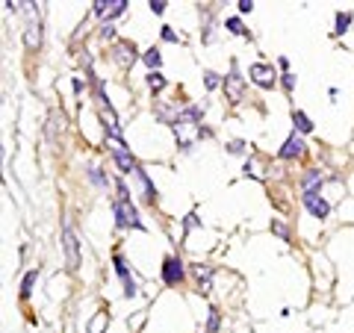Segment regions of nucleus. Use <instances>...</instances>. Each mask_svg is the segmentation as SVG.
<instances>
[{
	"instance_id": "nucleus-1",
	"label": "nucleus",
	"mask_w": 354,
	"mask_h": 333,
	"mask_svg": "<svg viewBox=\"0 0 354 333\" xmlns=\"http://www.w3.org/2000/svg\"><path fill=\"white\" fill-rule=\"evenodd\" d=\"M62 245H65V257H68V269L77 272L80 269V242H77V233L68 225L62 230Z\"/></svg>"
},
{
	"instance_id": "nucleus-2",
	"label": "nucleus",
	"mask_w": 354,
	"mask_h": 333,
	"mask_svg": "<svg viewBox=\"0 0 354 333\" xmlns=\"http://www.w3.org/2000/svg\"><path fill=\"white\" fill-rule=\"evenodd\" d=\"M118 192L121 195H124V198H121V201L115 204V216H118V225H130V227H142V221H139V216H136V207H133L130 201H127V192H124V186H121L118 189Z\"/></svg>"
},
{
	"instance_id": "nucleus-3",
	"label": "nucleus",
	"mask_w": 354,
	"mask_h": 333,
	"mask_svg": "<svg viewBox=\"0 0 354 333\" xmlns=\"http://www.w3.org/2000/svg\"><path fill=\"white\" fill-rule=\"evenodd\" d=\"M251 80L257 83V86H263V88H272L274 86V71H272V65H263V62H257V65H251Z\"/></svg>"
},
{
	"instance_id": "nucleus-4",
	"label": "nucleus",
	"mask_w": 354,
	"mask_h": 333,
	"mask_svg": "<svg viewBox=\"0 0 354 333\" xmlns=\"http://www.w3.org/2000/svg\"><path fill=\"white\" fill-rule=\"evenodd\" d=\"M162 280L169 283V286H177L183 280V263L180 260H174V257H169L165 260V265H162Z\"/></svg>"
},
{
	"instance_id": "nucleus-5",
	"label": "nucleus",
	"mask_w": 354,
	"mask_h": 333,
	"mask_svg": "<svg viewBox=\"0 0 354 333\" xmlns=\"http://www.w3.org/2000/svg\"><path fill=\"white\" fill-rule=\"evenodd\" d=\"M113 157H115V162H118L121 171H127V174H130V171H139V169H136V160L130 157V151L121 145V142H113Z\"/></svg>"
},
{
	"instance_id": "nucleus-6",
	"label": "nucleus",
	"mask_w": 354,
	"mask_h": 333,
	"mask_svg": "<svg viewBox=\"0 0 354 333\" xmlns=\"http://www.w3.org/2000/svg\"><path fill=\"white\" fill-rule=\"evenodd\" d=\"M124 0H97L95 3V15H101V18H115L124 12Z\"/></svg>"
},
{
	"instance_id": "nucleus-7",
	"label": "nucleus",
	"mask_w": 354,
	"mask_h": 333,
	"mask_svg": "<svg viewBox=\"0 0 354 333\" xmlns=\"http://www.w3.org/2000/svg\"><path fill=\"white\" fill-rule=\"evenodd\" d=\"M304 207H307V209H310V213H313L316 218H325V216L330 213V204H328V201H325V198L319 195V192H316V195H304Z\"/></svg>"
},
{
	"instance_id": "nucleus-8",
	"label": "nucleus",
	"mask_w": 354,
	"mask_h": 333,
	"mask_svg": "<svg viewBox=\"0 0 354 333\" xmlns=\"http://www.w3.org/2000/svg\"><path fill=\"white\" fill-rule=\"evenodd\" d=\"M24 44L30 50H36L39 44H41V27H39V21L36 18H30L27 21V30H24Z\"/></svg>"
},
{
	"instance_id": "nucleus-9",
	"label": "nucleus",
	"mask_w": 354,
	"mask_h": 333,
	"mask_svg": "<svg viewBox=\"0 0 354 333\" xmlns=\"http://www.w3.org/2000/svg\"><path fill=\"white\" fill-rule=\"evenodd\" d=\"M304 153V142L298 139V136H290L283 142V148H281V157L283 160H295V157H301Z\"/></svg>"
},
{
	"instance_id": "nucleus-10",
	"label": "nucleus",
	"mask_w": 354,
	"mask_h": 333,
	"mask_svg": "<svg viewBox=\"0 0 354 333\" xmlns=\"http://www.w3.org/2000/svg\"><path fill=\"white\" fill-rule=\"evenodd\" d=\"M225 83H227L230 101L239 104V101H242V80H239V74H236V71H230V77H225Z\"/></svg>"
},
{
	"instance_id": "nucleus-11",
	"label": "nucleus",
	"mask_w": 354,
	"mask_h": 333,
	"mask_svg": "<svg viewBox=\"0 0 354 333\" xmlns=\"http://www.w3.org/2000/svg\"><path fill=\"white\" fill-rule=\"evenodd\" d=\"M133 53H136V48H133V44L130 41H121L118 44V48H115V59L121 62V65H133V59H136V57H133Z\"/></svg>"
},
{
	"instance_id": "nucleus-12",
	"label": "nucleus",
	"mask_w": 354,
	"mask_h": 333,
	"mask_svg": "<svg viewBox=\"0 0 354 333\" xmlns=\"http://www.w3.org/2000/svg\"><path fill=\"white\" fill-rule=\"evenodd\" d=\"M319 186H322V174H319V171H307V177H304V195H316Z\"/></svg>"
},
{
	"instance_id": "nucleus-13",
	"label": "nucleus",
	"mask_w": 354,
	"mask_h": 333,
	"mask_svg": "<svg viewBox=\"0 0 354 333\" xmlns=\"http://www.w3.org/2000/svg\"><path fill=\"white\" fill-rule=\"evenodd\" d=\"M292 121H295V127L301 130V133H310V130H313V124H310V118H307L304 113H292Z\"/></svg>"
},
{
	"instance_id": "nucleus-14",
	"label": "nucleus",
	"mask_w": 354,
	"mask_h": 333,
	"mask_svg": "<svg viewBox=\"0 0 354 333\" xmlns=\"http://www.w3.org/2000/svg\"><path fill=\"white\" fill-rule=\"evenodd\" d=\"M148 86L153 88V92H160V88L165 86V80H162V74H160V71H151V74H148Z\"/></svg>"
},
{
	"instance_id": "nucleus-15",
	"label": "nucleus",
	"mask_w": 354,
	"mask_h": 333,
	"mask_svg": "<svg viewBox=\"0 0 354 333\" xmlns=\"http://www.w3.org/2000/svg\"><path fill=\"white\" fill-rule=\"evenodd\" d=\"M32 283H36V272H30V274L24 277V283H21V295H24V298L32 292Z\"/></svg>"
},
{
	"instance_id": "nucleus-16",
	"label": "nucleus",
	"mask_w": 354,
	"mask_h": 333,
	"mask_svg": "<svg viewBox=\"0 0 354 333\" xmlns=\"http://www.w3.org/2000/svg\"><path fill=\"white\" fill-rule=\"evenodd\" d=\"M145 62L151 65V68H160V62H162L160 50H148V53H145Z\"/></svg>"
},
{
	"instance_id": "nucleus-17",
	"label": "nucleus",
	"mask_w": 354,
	"mask_h": 333,
	"mask_svg": "<svg viewBox=\"0 0 354 333\" xmlns=\"http://www.w3.org/2000/svg\"><path fill=\"white\" fill-rule=\"evenodd\" d=\"M195 274H198V280H201V283H204V289H207V286H209V277H213V272H209V269H201V265H198Z\"/></svg>"
},
{
	"instance_id": "nucleus-18",
	"label": "nucleus",
	"mask_w": 354,
	"mask_h": 333,
	"mask_svg": "<svg viewBox=\"0 0 354 333\" xmlns=\"http://www.w3.org/2000/svg\"><path fill=\"white\" fill-rule=\"evenodd\" d=\"M351 24V15L346 12V15H337V32H346V27Z\"/></svg>"
},
{
	"instance_id": "nucleus-19",
	"label": "nucleus",
	"mask_w": 354,
	"mask_h": 333,
	"mask_svg": "<svg viewBox=\"0 0 354 333\" xmlns=\"http://www.w3.org/2000/svg\"><path fill=\"white\" fill-rule=\"evenodd\" d=\"M148 6H151V12H157V15H162V12H165V0H151Z\"/></svg>"
},
{
	"instance_id": "nucleus-20",
	"label": "nucleus",
	"mask_w": 354,
	"mask_h": 333,
	"mask_svg": "<svg viewBox=\"0 0 354 333\" xmlns=\"http://www.w3.org/2000/svg\"><path fill=\"white\" fill-rule=\"evenodd\" d=\"M88 177H92V180H95L97 186H106V180L101 177V171H97V169H92V171H88Z\"/></svg>"
},
{
	"instance_id": "nucleus-21",
	"label": "nucleus",
	"mask_w": 354,
	"mask_h": 333,
	"mask_svg": "<svg viewBox=\"0 0 354 333\" xmlns=\"http://www.w3.org/2000/svg\"><path fill=\"white\" fill-rule=\"evenodd\" d=\"M204 77H207V88H216V86H218V77H216L213 71H207Z\"/></svg>"
},
{
	"instance_id": "nucleus-22",
	"label": "nucleus",
	"mask_w": 354,
	"mask_h": 333,
	"mask_svg": "<svg viewBox=\"0 0 354 333\" xmlns=\"http://www.w3.org/2000/svg\"><path fill=\"white\" fill-rule=\"evenodd\" d=\"M227 27L234 30V32H245V30H242V24H239V18H230V21H227Z\"/></svg>"
},
{
	"instance_id": "nucleus-23",
	"label": "nucleus",
	"mask_w": 354,
	"mask_h": 333,
	"mask_svg": "<svg viewBox=\"0 0 354 333\" xmlns=\"http://www.w3.org/2000/svg\"><path fill=\"white\" fill-rule=\"evenodd\" d=\"M251 9H254L251 0H239V12H251Z\"/></svg>"
},
{
	"instance_id": "nucleus-24",
	"label": "nucleus",
	"mask_w": 354,
	"mask_h": 333,
	"mask_svg": "<svg viewBox=\"0 0 354 333\" xmlns=\"http://www.w3.org/2000/svg\"><path fill=\"white\" fill-rule=\"evenodd\" d=\"M162 39H165V41H177V36H174V32H171L169 27H165V30H162Z\"/></svg>"
},
{
	"instance_id": "nucleus-25",
	"label": "nucleus",
	"mask_w": 354,
	"mask_h": 333,
	"mask_svg": "<svg viewBox=\"0 0 354 333\" xmlns=\"http://www.w3.org/2000/svg\"><path fill=\"white\" fill-rule=\"evenodd\" d=\"M283 86L292 88V86H295V77H292V74H283Z\"/></svg>"
}]
</instances>
